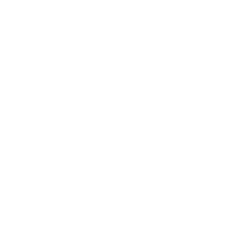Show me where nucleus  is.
<instances>
[]
</instances>
